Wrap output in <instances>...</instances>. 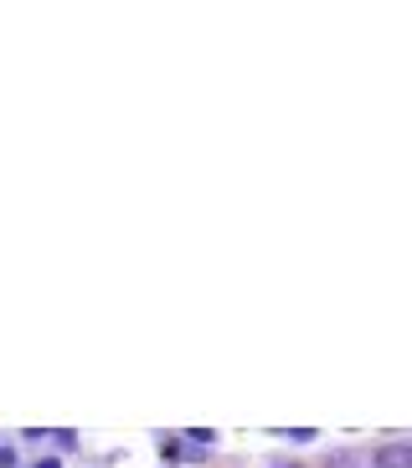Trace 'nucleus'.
I'll return each instance as SVG.
<instances>
[{
  "mask_svg": "<svg viewBox=\"0 0 412 468\" xmlns=\"http://www.w3.org/2000/svg\"><path fill=\"white\" fill-rule=\"evenodd\" d=\"M371 468H412V443H402V437L381 443V448L371 453Z\"/></svg>",
  "mask_w": 412,
  "mask_h": 468,
  "instance_id": "nucleus-1",
  "label": "nucleus"
},
{
  "mask_svg": "<svg viewBox=\"0 0 412 468\" xmlns=\"http://www.w3.org/2000/svg\"><path fill=\"white\" fill-rule=\"evenodd\" d=\"M279 437H284V443H315V437H320V432H315V428H294V432H279Z\"/></svg>",
  "mask_w": 412,
  "mask_h": 468,
  "instance_id": "nucleus-2",
  "label": "nucleus"
},
{
  "mask_svg": "<svg viewBox=\"0 0 412 468\" xmlns=\"http://www.w3.org/2000/svg\"><path fill=\"white\" fill-rule=\"evenodd\" d=\"M330 468H361V458H356V453H335V458H330Z\"/></svg>",
  "mask_w": 412,
  "mask_h": 468,
  "instance_id": "nucleus-3",
  "label": "nucleus"
},
{
  "mask_svg": "<svg viewBox=\"0 0 412 468\" xmlns=\"http://www.w3.org/2000/svg\"><path fill=\"white\" fill-rule=\"evenodd\" d=\"M160 458H180V437H160Z\"/></svg>",
  "mask_w": 412,
  "mask_h": 468,
  "instance_id": "nucleus-4",
  "label": "nucleus"
},
{
  "mask_svg": "<svg viewBox=\"0 0 412 468\" xmlns=\"http://www.w3.org/2000/svg\"><path fill=\"white\" fill-rule=\"evenodd\" d=\"M52 437H57V448H78V432H72V428H62V432H52Z\"/></svg>",
  "mask_w": 412,
  "mask_h": 468,
  "instance_id": "nucleus-5",
  "label": "nucleus"
},
{
  "mask_svg": "<svg viewBox=\"0 0 412 468\" xmlns=\"http://www.w3.org/2000/svg\"><path fill=\"white\" fill-rule=\"evenodd\" d=\"M0 468H16V448L11 443H0Z\"/></svg>",
  "mask_w": 412,
  "mask_h": 468,
  "instance_id": "nucleus-6",
  "label": "nucleus"
}]
</instances>
